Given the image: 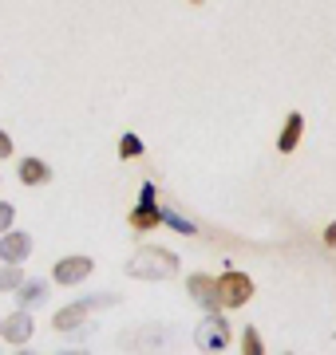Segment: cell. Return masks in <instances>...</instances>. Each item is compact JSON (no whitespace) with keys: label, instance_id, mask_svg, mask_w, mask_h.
I'll return each mask as SVG.
<instances>
[{"label":"cell","instance_id":"5","mask_svg":"<svg viewBox=\"0 0 336 355\" xmlns=\"http://www.w3.org/2000/svg\"><path fill=\"white\" fill-rule=\"evenodd\" d=\"M194 340H198V347H202L206 355H218V352H226V347H230V324L221 320V312H210V316L198 324Z\"/></svg>","mask_w":336,"mask_h":355},{"label":"cell","instance_id":"11","mask_svg":"<svg viewBox=\"0 0 336 355\" xmlns=\"http://www.w3.org/2000/svg\"><path fill=\"white\" fill-rule=\"evenodd\" d=\"M16 178H20L24 186H48V182H52V166L44 162V158H20Z\"/></svg>","mask_w":336,"mask_h":355},{"label":"cell","instance_id":"13","mask_svg":"<svg viewBox=\"0 0 336 355\" xmlns=\"http://www.w3.org/2000/svg\"><path fill=\"white\" fill-rule=\"evenodd\" d=\"M242 355H265V343H261L258 328H242Z\"/></svg>","mask_w":336,"mask_h":355},{"label":"cell","instance_id":"14","mask_svg":"<svg viewBox=\"0 0 336 355\" xmlns=\"http://www.w3.org/2000/svg\"><path fill=\"white\" fill-rule=\"evenodd\" d=\"M20 280H24V268H20V265H4V268H0V292L20 288Z\"/></svg>","mask_w":336,"mask_h":355},{"label":"cell","instance_id":"22","mask_svg":"<svg viewBox=\"0 0 336 355\" xmlns=\"http://www.w3.org/2000/svg\"><path fill=\"white\" fill-rule=\"evenodd\" d=\"M190 4H202V0H190Z\"/></svg>","mask_w":336,"mask_h":355},{"label":"cell","instance_id":"8","mask_svg":"<svg viewBox=\"0 0 336 355\" xmlns=\"http://www.w3.org/2000/svg\"><path fill=\"white\" fill-rule=\"evenodd\" d=\"M28 253H32V237L16 233V229H4V237H0V261L4 265H20V261H28Z\"/></svg>","mask_w":336,"mask_h":355},{"label":"cell","instance_id":"19","mask_svg":"<svg viewBox=\"0 0 336 355\" xmlns=\"http://www.w3.org/2000/svg\"><path fill=\"white\" fill-rule=\"evenodd\" d=\"M324 245L336 249V221H328V229H324Z\"/></svg>","mask_w":336,"mask_h":355},{"label":"cell","instance_id":"18","mask_svg":"<svg viewBox=\"0 0 336 355\" xmlns=\"http://www.w3.org/2000/svg\"><path fill=\"white\" fill-rule=\"evenodd\" d=\"M4 158H12V135L8 130H0V162Z\"/></svg>","mask_w":336,"mask_h":355},{"label":"cell","instance_id":"17","mask_svg":"<svg viewBox=\"0 0 336 355\" xmlns=\"http://www.w3.org/2000/svg\"><path fill=\"white\" fill-rule=\"evenodd\" d=\"M12 221H16V209L8 202H0V233H4V229H12Z\"/></svg>","mask_w":336,"mask_h":355},{"label":"cell","instance_id":"4","mask_svg":"<svg viewBox=\"0 0 336 355\" xmlns=\"http://www.w3.org/2000/svg\"><path fill=\"white\" fill-rule=\"evenodd\" d=\"M253 300V280L246 277V272H221L218 277V308H242V304H249Z\"/></svg>","mask_w":336,"mask_h":355},{"label":"cell","instance_id":"12","mask_svg":"<svg viewBox=\"0 0 336 355\" xmlns=\"http://www.w3.org/2000/svg\"><path fill=\"white\" fill-rule=\"evenodd\" d=\"M20 308H40L44 300H48V280H40V277H32V280H20Z\"/></svg>","mask_w":336,"mask_h":355},{"label":"cell","instance_id":"16","mask_svg":"<svg viewBox=\"0 0 336 355\" xmlns=\"http://www.w3.org/2000/svg\"><path fill=\"white\" fill-rule=\"evenodd\" d=\"M162 221H167V225H174V229H178V233H194V225H190L186 217H178V214H174V209H162Z\"/></svg>","mask_w":336,"mask_h":355},{"label":"cell","instance_id":"15","mask_svg":"<svg viewBox=\"0 0 336 355\" xmlns=\"http://www.w3.org/2000/svg\"><path fill=\"white\" fill-rule=\"evenodd\" d=\"M139 154H142L139 135H123V139H119V158H139Z\"/></svg>","mask_w":336,"mask_h":355},{"label":"cell","instance_id":"1","mask_svg":"<svg viewBox=\"0 0 336 355\" xmlns=\"http://www.w3.org/2000/svg\"><path fill=\"white\" fill-rule=\"evenodd\" d=\"M174 272H178V257L170 249H155V245L139 249L127 261V277H135V280H170Z\"/></svg>","mask_w":336,"mask_h":355},{"label":"cell","instance_id":"20","mask_svg":"<svg viewBox=\"0 0 336 355\" xmlns=\"http://www.w3.org/2000/svg\"><path fill=\"white\" fill-rule=\"evenodd\" d=\"M60 355H91V352H83V347H72V352H60Z\"/></svg>","mask_w":336,"mask_h":355},{"label":"cell","instance_id":"9","mask_svg":"<svg viewBox=\"0 0 336 355\" xmlns=\"http://www.w3.org/2000/svg\"><path fill=\"white\" fill-rule=\"evenodd\" d=\"M186 288L194 296L202 308L210 312H218V277H206V272H194V277H186Z\"/></svg>","mask_w":336,"mask_h":355},{"label":"cell","instance_id":"3","mask_svg":"<svg viewBox=\"0 0 336 355\" xmlns=\"http://www.w3.org/2000/svg\"><path fill=\"white\" fill-rule=\"evenodd\" d=\"M127 225L135 229V233H155V229L162 225V205H158V193H155L151 182H142V202L127 214Z\"/></svg>","mask_w":336,"mask_h":355},{"label":"cell","instance_id":"6","mask_svg":"<svg viewBox=\"0 0 336 355\" xmlns=\"http://www.w3.org/2000/svg\"><path fill=\"white\" fill-rule=\"evenodd\" d=\"M91 268H95V261L91 257H60L52 268V280L60 284V288H72V284H79V280H87L91 277Z\"/></svg>","mask_w":336,"mask_h":355},{"label":"cell","instance_id":"2","mask_svg":"<svg viewBox=\"0 0 336 355\" xmlns=\"http://www.w3.org/2000/svg\"><path fill=\"white\" fill-rule=\"evenodd\" d=\"M115 304V296L111 292H99V296H87V300H76V304H67V308H60L52 316V328L56 331H76V328H87L83 320L95 312V308H111Z\"/></svg>","mask_w":336,"mask_h":355},{"label":"cell","instance_id":"21","mask_svg":"<svg viewBox=\"0 0 336 355\" xmlns=\"http://www.w3.org/2000/svg\"><path fill=\"white\" fill-rule=\"evenodd\" d=\"M16 355H36V352H16Z\"/></svg>","mask_w":336,"mask_h":355},{"label":"cell","instance_id":"10","mask_svg":"<svg viewBox=\"0 0 336 355\" xmlns=\"http://www.w3.org/2000/svg\"><path fill=\"white\" fill-rule=\"evenodd\" d=\"M301 135H305V114H301V111H289V114H285L281 135H277V150H281V154H293V150L301 146Z\"/></svg>","mask_w":336,"mask_h":355},{"label":"cell","instance_id":"7","mask_svg":"<svg viewBox=\"0 0 336 355\" xmlns=\"http://www.w3.org/2000/svg\"><path fill=\"white\" fill-rule=\"evenodd\" d=\"M32 331H36V324H32V312H28V308H16L12 316L0 320V336L8 343H16V347L32 340Z\"/></svg>","mask_w":336,"mask_h":355}]
</instances>
